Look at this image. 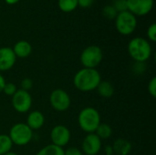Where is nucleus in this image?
Instances as JSON below:
<instances>
[{
    "mask_svg": "<svg viewBox=\"0 0 156 155\" xmlns=\"http://www.w3.org/2000/svg\"><path fill=\"white\" fill-rule=\"evenodd\" d=\"M101 81V76L96 69L82 68L76 72L73 78L75 88L81 92L95 90Z\"/></svg>",
    "mask_w": 156,
    "mask_h": 155,
    "instance_id": "1",
    "label": "nucleus"
},
{
    "mask_svg": "<svg viewBox=\"0 0 156 155\" xmlns=\"http://www.w3.org/2000/svg\"><path fill=\"white\" fill-rule=\"evenodd\" d=\"M128 52L135 62L144 63L152 56V46L147 39L137 37L129 42Z\"/></svg>",
    "mask_w": 156,
    "mask_h": 155,
    "instance_id": "2",
    "label": "nucleus"
},
{
    "mask_svg": "<svg viewBox=\"0 0 156 155\" xmlns=\"http://www.w3.org/2000/svg\"><path fill=\"white\" fill-rule=\"evenodd\" d=\"M101 122L100 112L93 107H86L82 109L79 113V126L83 132L87 133H94Z\"/></svg>",
    "mask_w": 156,
    "mask_h": 155,
    "instance_id": "3",
    "label": "nucleus"
},
{
    "mask_svg": "<svg viewBox=\"0 0 156 155\" xmlns=\"http://www.w3.org/2000/svg\"><path fill=\"white\" fill-rule=\"evenodd\" d=\"M8 136L13 144L25 146L31 142L33 138V131L26 123L18 122L10 128Z\"/></svg>",
    "mask_w": 156,
    "mask_h": 155,
    "instance_id": "4",
    "label": "nucleus"
},
{
    "mask_svg": "<svg viewBox=\"0 0 156 155\" xmlns=\"http://www.w3.org/2000/svg\"><path fill=\"white\" fill-rule=\"evenodd\" d=\"M103 58V53L100 47L91 45L84 48L80 54V63L83 68L96 69Z\"/></svg>",
    "mask_w": 156,
    "mask_h": 155,
    "instance_id": "5",
    "label": "nucleus"
},
{
    "mask_svg": "<svg viewBox=\"0 0 156 155\" xmlns=\"http://www.w3.org/2000/svg\"><path fill=\"white\" fill-rule=\"evenodd\" d=\"M115 26L117 31L122 36L133 34L137 26V19L134 15L129 11L118 13L115 18Z\"/></svg>",
    "mask_w": 156,
    "mask_h": 155,
    "instance_id": "6",
    "label": "nucleus"
},
{
    "mask_svg": "<svg viewBox=\"0 0 156 155\" xmlns=\"http://www.w3.org/2000/svg\"><path fill=\"white\" fill-rule=\"evenodd\" d=\"M49 103L55 111L62 112L69 110L71 104V100L67 91L62 89H56L50 93Z\"/></svg>",
    "mask_w": 156,
    "mask_h": 155,
    "instance_id": "7",
    "label": "nucleus"
},
{
    "mask_svg": "<svg viewBox=\"0 0 156 155\" xmlns=\"http://www.w3.org/2000/svg\"><path fill=\"white\" fill-rule=\"evenodd\" d=\"M12 106L18 113H26L30 111L32 107V97L29 91L17 90L12 96Z\"/></svg>",
    "mask_w": 156,
    "mask_h": 155,
    "instance_id": "8",
    "label": "nucleus"
},
{
    "mask_svg": "<svg viewBox=\"0 0 156 155\" xmlns=\"http://www.w3.org/2000/svg\"><path fill=\"white\" fill-rule=\"evenodd\" d=\"M70 137H71L70 131L65 125H61V124L56 125L52 128L50 132L51 143L58 147L63 148L64 146H66L69 143Z\"/></svg>",
    "mask_w": 156,
    "mask_h": 155,
    "instance_id": "9",
    "label": "nucleus"
},
{
    "mask_svg": "<svg viewBox=\"0 0 156 155\" xmlns=\"http://www.w3.org/2000/svg\"><path fill=\"white\" fill-rule=\"evenodd\" d=\"M101 148V140L95 133H88L81 143L82 153L86 155H97Z\"/></svg>",
    "mask_w": 156,
    "mask_h": 155,
    "instance_id": "10",
    "label": "nucleus"
},
{
    "mask_svg": "<svg viewBox=\"0 0 156 155\" xmlns=\"http://www.w3.org/2000/svg\"><path fill=\"white\" fill-rule=\"evenodd\" d=\"M154 7V0H127V10L133 15L145 16Z\"/></svg>",
    "mask_w": 156,
    "mask_h": 155,
    "instance_id": "11",
    "label": "nucleus"
},
{
    "mask_svg": "<svg viewBox=\"0 0 156 155\" xmlns=\"http://www.w3.org/2000/svg\"><path fill=\"white\" fill-rule=\"evenodd\" d=\"M16 61V57L11 48H0V71H7L11 69Z\"/></svg>",
    "mask_w": 156,
    "mask_h": 155,
    "instance_id": "12",
    "label": "nucleus"
},
{
    "mask_svg": "<svg viewBox=\"0 0 156 155\" xmlns=\"http://www.w3.org/2000/svg\"><path fill=\"white\" fill-rule=\"evenodd\" d=\"M45 123V117L39 111H33L29 112L27 118V125L32 130H39L43 127Z\"/></svg>",
    "mask_w": 156,
    "mask_h": 155,
    "instance_id": "13",
    "label": "nucleus"
},
{
    "mask_svg": "<svg viewBox=\"0 0 156 155\" xmlns=\"http://www.w3.org/2000/svg\"><path fill=\"white\" fill-rule=\"evenodd\" d=\"M12 49L16 57L20 58H27L32 53V46L29 42L26 40H20L16 42Z\"/></svg>",
    "mask_w": 156,
    "mask_h": 155,
    "instance_id": "14",
    "label": "nucleus"
},
{
    "mask_svg": "<svg viewBox=\"0 0 156 155\" xmlns=\"http://www.w3.org/2000/svg\"><path fill=\"white\" fill-rule=\"evenodd\" d=\"M112 146L113 148L114 154L117 155H129L133 149L132 143L128 140L123 138H119L115 140Z\"/></svg>",
    "mask_w": 156,
    "mask_h": 155,
    "instance_id": "15",
    "label": "nucleus"
},
{
    "mask_svg": "<svg viewBox=\"0 0 156 155\" xmlns=\"http://www.w3.org/2000/svg\"><path fill=\"white\" fill-rule=\"evenodd\" d=\"M96 90L99 95L105 99L112 98L114 94V87L108 80H101Z\"/></svg>",
    "mask_w": 156,
    "mask_h": 155,
    "instance_id": "16",
    "label": "nucleus"
},
{
    "mask_svg": "<svg viewBox=\"0 0 156 155\" xmlns=\"http://www.w3.org/2000/svg\"><path fill=\"white\" fill-rule=\"evenodd\" d=\"M101 140H106L109 139L112 134V129L108 123H101L98 126L94 132Z\"/></svg>",
    "mask_w": 156,
    "mask_h": 155,
    "instance_id": "17",
    "label": "nucleus"
},
{
    "mask_svg": "<svg viewBox=\"0 0 156 155\" xmlns=\"http://www.w3.org/2000/svg\"><path fill=\"white\" fill-rule=\"evenodd\" d=\"M37 155H64V149L51 143L40 149Z\"/></svg>",
    "mask_w": 156,
    "mask_h": 155,
    "instance_id": "18",
    "label": "nucleus"
},
{
    "mask_svg": "<svg viewBox=\"0 0 156 155\" xmlns=\"http://www.w3.org/2000/svg\"><path fill=\"white\" fill-rule=\"evenodd\" d=\"M58 5L61 11L69 13L78 7V0H58Z\"/></svg>",
    "mask_w": 156,
    "mask_h": 155,
    "instance_id": "19",
    "label": "nucleus"
},
{
    "mask_svg": "<svg viewBox=\"0 0 156 155\" xmlns=\"http://www.w3.org/2000/svg\"><path fill=\"white\" fill-rule=\"evenodd\" d=\"M13 147V143L8 134H0V155H4L9 152Z\"/></svg>",
    "mask_w": 156,
    "mask_h": 155,
    "instance_id": "20",
    "label": "nucleus"
},
{
    "mask_svg": "<svg viewBox=\"0 0 156 155\" xmlns=\"http://www.w3.org/2000/svg\"><path fill=\"white\" fill-rule=\"evenodd\" d=\"M102 15L107 19L112 20V19L116 18V16L118 15V12L115 10V8L112 5H105L102 8Z\"/></svg>",
    "mask_w": 156,
    "mask_h": 155,
    "instance_id": "21",
    "label": "nucleus"
},
{
    "mask_svg": "<svg viewBox=\"0 0 156 155\" xmlns=\"http://www.w3.org/2000/svg\"><path fill=\"white\" fill-rule=\"evenodd\" d=\"M118 13H122L127 10V0H114L112 5Z\"/></svg>",
    "mask_w": 156,
    "mask_h": 155,
    "instance_id": "22",
    "label": "nucleus"
},
{
    "mask_svg": "<svg viewBox=\"0 0 156 155\" xmlns=\"http://www.w3.org/2000/svg\"><path fill=\"white\" fill-rule=\"evenodd\" d=\"M16 90H17V88L13 82H5L2 92H4L7 96L12 97L16 92Z\"/></svg>",
    "mask_w": 156,
    "mask_h": 155,
    "instance_id": "23",
    "label": "nucleus"
},
{
    "mask_svg": "<svg viewBox=\"0 0 156 155\" xmlns=\"http://www.w3.org/2000/svg\"><path fill=\"white\" fill-rule=\"evenodd\" d=\"M20 87H21V90H26V91H29L32 87H33V81L30 78H25L21 80V83H20Z\"/></svg>",
    "mask_w": 156,
    "mask_h": 155,
    "instance_id": "24",
    "label": "nucleus"
},
{
    "mask_svg": "<svg viewBox=\"0 0 156 155\" xmlns=\"http://www.w3.org/2000/svg\"><path fill=\"white\" fill-rule=\"evenodd\" d=\"M147 37L150 41L155 42L156 41V25L153 23L147 29Z\"/></svg>",
    "mask_w": 156,
    "mask_h": 155,
    "instance_id": "25",
    "label": "nucleus"
},
{
    "mask_svg": "<svg viewBox=\"0 0 156 155\" xmlns=\"http://www.w3.org/2000/svg\"><path fill=\"white\" fill-rule=\"evenodd\" d=\"M148 91H149V94L153 97V98H155L156 97V78L154 77L151 79V80L149 81V84H148Z\"/></svg>",
    "mask_w": 156,
    "mask_h": 155,
    "instance_id": "26",
    "label": "nucleus"
},
{
    "mask_svg": "<svg viewBox=\"0 0 156 155\" xmlns=\"http://www.w3.org/2000/svg\"><path fill=\"white\" fill-rule=\"evenodd\" d=\"M64 155H83V153L76 147H70L64 150Z\"/></svg>",
    "mask_w": 156,
    "mask_h": 155,
    "instance_id": "27",
    "label": "nucleus"
},
{
    "mask_svg": "<svg viewBox=\"0 0 156 155\" xmlns=\"http://www.w3.org/2000/svg\"><path fill=\"white\" fill-rule=\"evenodd\" d=\"M95 0H78V6H80L82 8H88L90 7Z\"/></svg>",
    "mask_w": 156,
    "mask_h": 155,
    "instance_id": "28",
    "label": "nucleus"
},
{
    "mask_svg": "<svg viewBox=\"0 0 156 155\" xmlns=\"http://www.w3.org/2000/svg\"><path fill=\"white\" fill-rule=\"evenodd\" d=\"M104 153H105V154L106 155L114 154V152H113V148H112V145H110V144L106 145V146H105V148H104Z\"/></svg>",
    "mask_w": 156,
    "mask_h": 155,
    "instance_id": "29",
    "label": "nucleus"
},
{
    "mask_svg": "<svg viewBox=\"0 0 156 155\" xmlns=\"http://www.w3.org/2000/svg\"><path fill=\"white\" fill-rule=\"evenodd\" d=\"M5 82L6 81H5V79L4 78V76L2 74H0V92L3 91V89H4V86H5Z\"/></svg>",
    "mask_w": 156,
    "mask_h": 155,
    "instance_id": "30",
    "label": "nucleus"
},
{
    "mask_svg": "<svg viewBox=\"0 0 156 155\" xmlns=\"http://www.w3.org/2000/svg\"><path fill=\"white\" fill-rule=\"evenodd\" d=\"M5 3L8 4V5H15V4H16L17 2H19L20 0H5Z\"/></svg>",
    "mask_w": 156,
    "mask_h": 155,
    "instance_id": "31",
    "label": "nucleus"
},
{
    "mask_svg": "<svg viewBox=\"0 0 156 155\" xmlns=\"http://www.w3.org/2000/svg\"><path fill=\"white\" fill-rule=\"evenodd\" d=\"M4 155H17L16 153H14V152H9V153H5V154Z\"/></svg>",
    "mask_w": 156,
    "mask_h": 155,
    "instance_id": "32",
    "label": "nucleus"
}]
</instances>
